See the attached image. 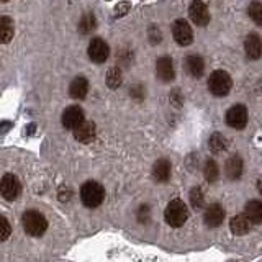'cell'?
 <instances>
[{
  "label": "cell",
  "mask_w": 262,
  "mask_h": 262,
  "mask_svg": "<svg viewBox=\"0 0 262 262\" xmlns=\"http://www.w3.org/2000/svg\"><path fill=\"white\" fill-rule=\"evenodd\" d=\"M257 188H259V192H260V195H262V177L259 179V182H257Z\"/></svg>",
  "instance_id": "cell-30"
},
{
  "label": "cell",
  "mask_w": 262,
  "mask_h": 262,
  "mask_svg": "<svg viewBox=\"0 0 262 262\" xmlns=\"http://www.w3.org/2000/svg\"><path fill=\"white\" fill-rule=\"evenodd\" d=\"M244 49H246V54H248L249 59H252V61L259 59L262 56V39L259 38V35L251 33L244 41Z\"/></svg>",
  "instance_id": "cell-12"
},
{
  "label": "cell",
  "mask_w": 262,
  "mask_h": 262,
  "mask_svg": "<svg viewBox=\"0 0 262 262\" xmlns=\"http://www.w3.org/2000/svg\"><path fill=\"white\" fill-rule=\"evenodd\" d=\"M188 15H190V20L199 27H207L210 23V12L202 0H193L188 8Z\"/></svg>",
  "instance_id": "cell-10"
},
{
  "label": "cell",
  "mask_w": 262,
  "mask_h": 262,
  "mask_svg": "<svg viewBox=\"0 0 262 262\" xmlns=\"http://www.w3.org/2000/svg\"><path fill=\"white\" fill-rule=\"evenodd\" d=\"M13 21L8 16H0V43H10L13 38Z\"/></svg>",
  "instance_id": "cell-21"
},
{
  "label": "cell",
  "mask_w": 262,
  "mask_h": 262,
  "mask_svg": "<svg viewBox=\"0 0 262 262\" xmlns=\"http://www.w3.org/2000/svg\"><path fill=\"white\" fill-rule=\"evenodd\" d=\"M105 199V188L95 182V180H89L80 187V200L87 208H97L102 205Z\"/></svg>",
  "instance_id": "cell-2"
},
{
  "label": "cell",
  "mask_w": 262,
  "mask_h": 262,
  "mask_svg": "<svg viewBox=\"0 0 262 262\" xmlns=\"http://www.w3.org/2000/svg\"><path fill=\"white\" fill-rule=\"evenodd\" d=\"M203 174H205V179L208 180V182H215L218 179V166L215 161H207L205 164V169H203Z\"/></svg>",
  "instance_id": "cell-25"
},
{
  "label": "cell",
  "mask_w": 262,
  "mask_h": 262,
  "mask_svg": "<svg viewBox=\"0 0 262 262\" xmlns=\"http://www.w3.org/2000/svg\"><path fill=\"white\" fill-rule=\"evenodd\" d=\"M121 71L118 68H112L108 72H106V77H105V82H106V85H108L112 90L115 89H118V85L121 84Z\"/></svg>",
  "instance_id": "cell-23"
},
{
  "label": "cell",
  "mask_w": 262,
  "mask_h": 262,
  "mask_svg": "<svg viewBox=\"0 0 262 262\" xmlns=\"http://www.w3.org/2000/svg\"><path fill=\"white\" fill-rule=\"evenodd\" d=\"M21 223L27 234L33 236V237H39L46 233L48 229V220L45 218L43 213H39L36 210H28L23 213L21 216Z\"/></svg>",
  "instance_id": "cell-1"
},
{
  "label": "cell",
  "mask_w": 262,
  "mask_h": 262,
  "mask_svg": "<svg viewBox=\"0 0 262 262\" xmlns=\"http://www.w3.org/2000/svg\"><path fill=\"white\" fill-rule=\"evenodd\" d=\"M249 16L252 18V21L262 25V4L260 2H252L249 5Z\"/></svg>",
  "instance_id": "cell-27"
},
{
  "label": "cell",
  "mask_w": 262,
  "mask_h": 262,
  "mask_svg": "<svg viewBox=\"0 0 262 262\" xmlns=\"http://www.w3.org/2000/svg\"><path fill=\"white\" fill-rule=\"evenodd\" d=\"M226 123L228 126L234 129H243L248 125V110L243 105H234L226 113Z\"/></svg>",
  "instance_id": "cell-6"
},
{
  "label": "cell",
  "mask_w": 262,
  "mask_h": 262,
  "mask_svg": "<svg viewBox=\"0 0 262 262\" xmlns=\"http://www.w3.org/2000/svg\"><path fill=\"white\" fill-rule=\"evenodd\" d=\"M62 126L68 129H76L80 123H84V110L79 105H71L62 113Z\"/></svg>",
  "instance_id": "cell-9"
},
{
  "label": "cell",
  "mask_w": 262,
  "mask_h": 262,
  "mask_svg": "<svg viewBox=\"0 0 262 262\" xmlns=\"http://www.w3.org/2000/svg\"><path fill=\"white\" fill-rule=\"evenodd\" d=\"M129 2H120L117 7H115V16H123V15H126L128 10H129Z\"/></svg>",
  "instance_id": "cell-29"
},
{
  "label": "cell",
  "mask_w": 262,
  "mask_h": 262,
  "mask_svg": "<svg viewBox=\"0 0 262 262\" xmlns=\"http://www.w3.org/2000/svg\"><path fill=\"white\" fill-rule=\"evenodd\" d=\"M190 203L193 205V208H196V210H200L203 205H205L203 192L200 190L199 187L192 188V192H190Z\"/></svg>",
  "instance_id": "cell-26"
},
{
  "label": "cell",
  "mask_w": 262,
  "mask_h": 262,
  "mask_svg": "<svg viewBox=\"0 0 262 262\" xmlns=\"http://www.w3.org/2000/svg\"><path fill=\"white\" fill-rule=\"evenodd\" d=\"M110 48L102 38H94L89 45V57L97 64H102L108 59Z\"/></svg>",
  "instance_id": "cell-8"
},
{
  "label": "cell",
  "mask_w": 262,
  "mask_h": 262,
  "mask_svg": "<svg viewBox=\"0 0 262 262\" xmlns=\"http://www.w3.org/2000/svg\"><path fill=\"white\" fill-rule=\"evenodd\" d=\"M229 228H231L233 234L243 236V234H248L251 231L252 221L246 216V213H241V215H236L231 218V221H229Z\"/></svg>",
  "instance_id": "cell-13"
},
{
  "label": "cell",
  "mask_w": 262,
  "mask_h": 262,
  "mask_svg": "<svg viewBox=\"0 0 262 262\" xmlns=\"http://www.w3.org/2000/svg\"><path fill=\"white\" fill-rule=\"evenodd\" d=\"M225 220V210L221 205L218 203H213L210 207L205 210V215H203V221L207 223L208 228H218Z\"/></svg>",
  "instance_id": "cell-11"
},
{
  "label": "cell",
  "mask_w": 262,
  "mask_h": 262,
  "mask_svg": "<svg viewBox=\"0 0 262 262\" xmlns=\"http://www.w3.org/2000/svg\"><path fill=\"white\" fill-rule=\"evenodd\" d=\"M172 35H174V39L180 46H188L193 41V31L192 27L188 25V21L185 20H177L172 27Z\"/></svg>",
  "instance_id": "cell-7"
},
{
  "label": "cell",
  "mask_w": 262,
  "mask_h": 262,
  "mask_svg": "<svg viewBox=\"0 0 262 262\" xmlns=\"http://www.w3.org/2000/svg\"><path fill=\"white\" fill-rule=\"evenodd\" d=\"M233 85V80L229 77V74L225 71H215L208 79V89L213 95L216 97H225L229 94Z\"/></svg>",
  "instance_id": "cell-4"
},
{
  "label": "cell",
  "mask_w": 262,
  "mask_h": 262,
  "mask_svg": "<svg viewBox=\"0 0 262 262\" xmlns=\"http://www.w3.org/2000/svg\"><path fill=\"white\" fill-rule=\"evenodd\" d=\"M89 92V82L85 77H76L71 82V87H69V94L72 98L76 100H82Z\"/></svg>",
  "instance_id": "cell-17"
},
{
  "label": "cell",
  "mask_w": 262,
  "mask_h": 262,
  "mask_svg": "<svg viewBox=\"0 0 262 262\" xmlns=\"http://www.w3.org/2000/svg\"><path fill=\"white\" fill-rule=\"evenodd\" d=\"M170 162L167 159H159L158 162L154 164V169H152V176L158 182H167L169 177H170Z\"/></svg>",
  "instance_id": "cell-20"
},
{
  "label": "cell",
  "mask_w": 262,
  "mask_h": 262,
  "mask_svg": "<svg viewBox=\"0 0 262 262\" xmlns=\"http://www.w3.org/2000/svg\"><path fill=\"white\" fill-rule=\"evenodd\" d=\"M244 213L248 216L252 225H260L262 223V200H251L244 207Z\"/></svg>",
  "instance_id": "cell-18"
},
{
  "label": "cell",
  "mask_w": 262,
  "mask_h": 262,
  "mask_svg": "<svg viewBox=\"0 0 262 262\" xmlns=\"http://www.w3.org/2000/svg\"><path fill=\"white\" fill-rule=\"evenodd\" d=\"M203 69H205V64H203V59L200 56L192 54L185 59V71L190 74L192 77H196V79L202 77Z\"/></svg>",
  "instance_id": "cell-16"
},
{
  "label": "cell",
  "mask_w": 262,
  "mask_h": 262,
  "mask_svg": "<svg viewBox=\"0 0 262 262\" xmlns=\"http://www.w3.org/2000/svg\"><path fill=\"white\" fill-rule=\"evenodd\" d=\"M0 2H7V0H0Z\"/></svg>",
  "instance_id": "cell-31"
},
{
  "label": "cell",
  "mask_w": 262,
  "mask_h": 262,
  "mask_svg": "<svg viewBox=\"0 0 262 262\" xmlns=\"http://www.w3.org/2000/svg\"><path fill=\"white\" fill-rule=\"evenodd\" d=\"M97 27V20L92 13H87L82 16V20L79 21V31L82 35H89V33H92Z\"/></svg>",
  "instance_id": "cell-22"
},
{
  "label": "cell",
  "mask_w": 262,
  "mask_h": 262,
  "mask_svg": "<svg viewBox=\"0 0 262 262\" xmlns=\"http://www.w3.org/2000/svg\"><path fill=\"white\" fill-rule=\"evenodd\" d=\"M156 69H158V77L162 82H170L172 79L176 77V72H174V64H172L170 57H159L158 64H156Z\"/></svg>",
  "instance_id": "cell-15"
},
{
  "label": "cell",
  "mask_w": 262,
  "mask_h": 262,
  "mask_svg": "<svg viewBox=\"0 0 262 262\" xmlns=\"http://www.w3.org/2000/svg\"><path fill=\"white\" fill-rule=\"evenodd\" d=\"M226 146H228V143H226V139H225L223 135H221V133H213L211 135V138H210V149L213 152L225 151Z\"/></svg>",
  "instance_id": "cell-24"
},
{
  "label": "cell",
  "mask_w": 262,
  "mask_h": 262,
  "mask_svg": "<svg viewBox=\"0 0 262 262\" xmlns=\"http://www.w3.org/2000/svg\"><path fill=\"white\" fill-rule=\"evenodd\" d=\"M21 193V184L20 180L16 179L13 174H7L0 180V195L4 196L5 200L13 202L20 196Z\"/></svg>",
  "instance_id": "cell-5"
},
{
  "label": "cell",
  "mask_w": 262,
  "mask_h": 262,
  "mask_svg": "<svg viewBox=\"0 0 262 262\" xmlns=\"http://www.w3.org/2000/svg\"><path fill=\"white\" fill-rule=\"evenodd\" d=\"M225 170H226L228 179H231V180L239 179L243 174V159L239 158V156H231V158L226 161Z\"/></svg>",
  "instance_id": "cell-19"
},
{
  "label": "cell",
  "mask_w": 262,
  "mask_h": 262,
  "mask_svg": "<svg viewBox=\"0 0 262 262\" xmlns=\"http://www.w3.org/2000/svg\"><path fill=\"white\" fill-rule=\"evenodd\" d=\"M74 138L77 139L79 143H90L95 139V125L92 121H84L80 123V125L74 129Z\"/></svg>",
  "instance_id": "cell-14"
},
{
  "label": "cell",
  "mask_w": 262,
  "mask_h": 262,
  "mask_svg": "<svg viewBox=\"0 0 262 262\" xmlns=\"http://www.w3.org/2000/svg\"><path fill=\"white\" fill-rule=\"evenodd\" d=\"M10 234H12V225H10V221H8L5 216L0 215V243L7 241Z\"/></svg>",
  "instance_id": "cell-28"
},
{
  "label": "cell",
  "mask_w": 262,
  "mask_h": 262,
  "mask_svg": "<svg viewBox=\"0 0 262 262\" xmlns=\"http://www.w3.org/2000/svg\"><path fill=\"white\" fill-rule=\"evenodd\" d=\"M164 218H166L167 225H170L172 228H180L188 220L187 205L180 199L169 202L166 211H164Z\"/></svg>",
  "instance_id": "cell-3"
}]
</instances>
